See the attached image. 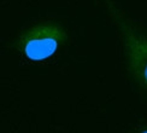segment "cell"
I'll return each mask as SVG.
<instances>
[{"instance_id":"1","label":"cell","mask_w":147,"mask_h":133,"mask_svg":"<svg viewBox=\"0 0 147 133\" xmlns=\"http://www.w3.org/2000/svg\"><path fill=\"white\" fill-rule=\"evenodd\" d=\"M102 1L118 29L133 77L147 90V34L125 15L115 0Z\"/></svg>"},{"instance_id":"2","label":"cell","mask_w":147,"mask_h":133,"mask_svg":"<svg viewBox=\"0 0 147 133\" xmlns=\"http://www.w3.org/2000/svg\"><path fill=\"white\" fill-rule=\"evenodd\" d=\"M68 39L65 29L53 22H44L30 27L18 39V50L33 62L48 59Z\"/></svg>"},{"instance_id":"3","label":"cell","mask_w":147,"mask_h":133,"mask_svg":"<svg viewBox=\"0 0 147 133\" xmlns=\"http://www.w3.org/2000/svg\"><path fill=\"white\" fill-rule=\"evenodd\" d=\"M139 133H147V128H144V130H141V131H140Z\"/></svg>"}]
</instances>
